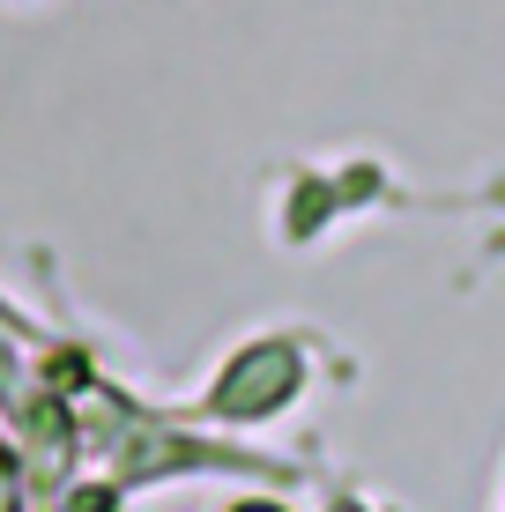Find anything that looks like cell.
I'll return each instance as SVG.
<instances>
[]
</instances>
